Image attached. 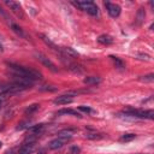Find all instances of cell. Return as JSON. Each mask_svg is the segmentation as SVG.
I'll list each match as a JSON object with an SVG mask.
<instances>
[{
  "instance_id": "obj_1",
  "label": "cell",
  "mask_w": 154,
  "mask_h": 154,
  "mask_svg": "<svg viewBox=\"0 0 154 154\" xmlns=\"http://www.w3.org/2000/svg\"><path fill=\"white\" fill-rule=\"evenodd\" d=\"M7 66L9 69L15 73V76H19V77H23V78H27V80H30V81H35V80H40L42 78V75L34 70V69H30V67H24V66H21V65H17V64H12V63H7Z\"/></svg>"
},
{
  "instance_id": "obj_2",
  "label": "cell",
  "mask_w": 154,
  "mask_h": 154,
  "mask_svg": "<svg viewBox=\"0 0 154 154\" xmlns=\"http://www.w3.org/2000/svg\"><path fill=\"white\" fill-rule=\"evenodd\" d=\"M72 4L77 7H80L81 10L86 11L90 16H96L98 15V6L93 1H77V3H72Z\"/></svg>"
},
{
  "instance_id": "obj_3",
  "label": "cell",
  "mask_w": 154,
  "mask_h": 154,
  "mask_svg": "<svg viewBox=\"0 0 154 154\" xmlns=\"http://www.w3.org/2000/svg\"><path fill=\"white\" fill-rule=\"evenodd\" d=\"M125 114L137 117V118H146V119H153L154 118V111L148 110V111H140V110H134V108H125L124 110Z\"/></svg>"
},
{
  "instance_id": "obj_4",
  "label": "cell",
  "mask_w": 154,
  "mask_h": 154,
  "mask_svg": "<svg viewBox=\"0 0 154 154\" xmlns=\"http://www.w3.org/2000/svg\"><path fill=\"white\" fill-rule=\"evenodd\" d=\"M5 4L12 10V12H13L17 17H19V18H22V19L25 18V15H24L23 9H22V6L19 5V3L13 1V0H5Z\"/></svg>"
},
{
  "instance_id": "obj_5",
  "label": "cell",
  "mask_w": 154,
  "mask_h": 154,
  "mask_svg": "<svg viewBox=\"0 0 154 154\" xmlns=\"http://www.w3.org/2000/svg\"><path fill=\"white\" fill-rule=\"evenodd\" d=\"M35 57H36V59L42 64V65H45L46 67H48L52 72H57L58 71V69H57V66L45 55V54H42V53H35Z\"/></svg>"
},
{
  "instance_id": "obj_6",
  "label": "cell",
  "mask_w": 154,
  "mask_h": 154,
  "mask_svg": "<svg viewBox=\"0 0 154 154\" xmlns=\"http://www.w3.org/2000/svg\"><path fill=\"white\" fill-rule=\"evenodd\" d=\"M105 6H106V9H107V11H108V13H110L111 17L116 18V17H118L120 15V6L119 5L111 4V3L107 1V3H105Z\"/></svg>"
},
{
  "instance_id": "obj_7",
  "label": "cell",
  "mask_w": 154,
  "mask_h": 154,
  "mask_svg": "<svg viewBox=\"0 0 154 154\" xmlns=\"http://www.w3.org/2000/svg\"><path fill=\"white\" fill-rule=\"evenodd\" d=\"M72 96L69 95V94H64V95H60L58 98H55L53 100V104L55 105H66V104H71L72 102Z\"/></svg>"
},
{
  "instance_id": "obj_8",
  "label": "cell",
  "mask_w": 154,
  "mask_h": 154,
  "mask_svg": "<svg viewBox=\"0 0 154 154\" xmlns=\"http://www.w3.org/2000/svg\"><path fill=\"white\" fill-rule=\"evenodd\" d=\"M35 149V143H23L18 150V154H31Z\"/></svg>"
},
{
  "instance_id": "obj_9",
  "label": "cell",
  "mask_w": 154,
  "mask_h": 154,
  "mask_svg": "<svg viewBox=\"0 0 154 154\" xmlns=\"http://www.w3.org/2000/svg\"><path fill=\"white\" fill-rule=\"evenodd\" d=\"M66 141H67V140H64V138L58 137V138L51 141L49 144H48V147H49V149H53V150H54V149H59V148H61V147L65 144Z\"/></svg>"
},
{
  "instance_id": "obj_10",
  "label": "cell",
  "mask_w": 154,
  "mask_h": 154,
  "mask_svg": "<svg viewBox=\"0 0 154 154\" xmlns=\"http://www.w3.org/2000/svg\"><path fill=\"white\" fill-rule=\"evenodd\" d=\"M73 132H75L73 129H64V130H61V131L58 132V136L60 138H64V140H70L72 137Z\"/></svg>"
},
{
  "instance_id": "obj_11",
  "label": "cell",
  "mask_w": 154,
  "mask_h": 154,
  "mask_svg": "<svg viewBox=\"0 0 154 154\" xmlns=\"http://www.w3.org/2000/svg\"><path fill=\"white\" fill-rule=\"evenodd\" d=\"M60 52H63L67 58L69 57H71V58H75V57H78V53H77L73 48H71V47H63V48H60Z\"/></svg>"
},
{
  "instance_id": "obj_12",
  "label": "cell",
  "mask_w": 154,
  "mask_h": 154,
  "mask_svg": "<svg viewBox=\"0 0 154 154\" xmlns=\"http://www.w3.org/2000/svg\"><path fill=\"white\" fill-rule=\"evenodd\" d=\"M83 82L86 84L94 86V84H99L101 82V78H100V77H96V76H89V77H86V78L83 80Z\"/></svg>"
},
{
  "instance_id": "obj_13",
  "label": "cell",
  "mask_w": 154,
  "mask_h": 154,
  "mask_svg": "<svg viewBox=\"0 0 154 154\" xmlns=\"http://www.w3.org/2000/svg\"><path fill=\"white\" fill-rule=\"evenodd\" d=\"M58 116H63V114H70V116H75V117H82L78 112L77 111H75V110H71V108H63V110H60V111H58V113H57Z\"/></svg>"
},
{
  "instance_id": "obj_14",
  "label": "cell",
  "mask_w": 154,
  "mask_h": 154,
  "mask_svg": "<svg viewBox=\"0 0 154 154\" xmlns=\"http://www.w3.org/2000/svg\"><path fill=\"white\" fill-rule=\"evenodd\" d=\"M144 17H146V12H144V9L143 7H140L137 13H136V23L137 25H141L144 21Z\"/></svg>"
},
{
  "instance_id": "obj_15",
  "label": "cell",
  "mask_w": 154,
  "mask_h": 154,
  "mask_svg": "<svg viewBox=\"0 0 154 154\" xmlns=\"http://www.w3.org/2000/svg\"><path fill=\"white\" fill-rule=\"evenodd\" d=\"M98 42L99 43H101V45H111V43H113V39L110 36V35H100L99 37H98Z\"/></svg>"
},
{
  "instance_id": "obj_16",
  "label": "cell",
  "mask_w": 154,
  "mask_h": 154,
  "mask_svg": "<svg viewBox=\"0 0 154 154\" xmlns=\"http://www.w3.org/2000/svg\"><path fill=\"white\" fill-rule=\"evenodd\" d=\"M43 128L45 125L43 124H37V125H31L28 130L31 132V134H35V135H40L42 131H43Z\"/></svg>"
},
{
  "instance_id": "obj_17",
  "label": "cell",
  "mask_w": 154,
  "mask_h": 154,
  "mask_svg": "<svg viewBox=\"0 0 154 154\" xmlns=\"http://www.w3.org/2000/svg\"><path fill=\"white\" fill-rule=\"evenodd\" d=\"M39 36L42 39V41H43L46 45H48V46H49V47H52L53 49H55V51H59V52H60V48H59L58 46H55V45H54V43H53V42H52L47 36H45L43 34H39Z\"/></svg>"
},
{
  "instance_id": "obj_18",
  "label": "cell",
  "mask_w": 154,
  "mask_h": 154,
  "mask_svg": "<svg viewBox=\"0 0 154 154\" xmlns=\"http://www.w3.org/2000/svg\"><path fill=\"white\" fill-rule=\"evenodd\" d=\"M140 81L141 82H144V83H152L154 81V75L153 73H149V75H146V76H141L140 77Z\"/></svg>"
},
{
  "instance_id": "obj_19",
  "label": "cell",
  "mask_w": 154,
  "mask_h": 154,
  "mask_svg": "<svg viewBox=\"0 0 154 154\" xmlns=\"http://www.w3.org/2000/svg\"><path fill=\"white\" fill-rule=\"evenodd\" d=\"M11 28H12V30H13L17 35H19V36H22V37H25V34L23 33V30H22L21 27H18V25L15 24V23H11Z\"/></svg>"
},
{
  "instance_id": "obj_20",
  "label": "cell",
  "mask_w": 154,
  "mask_h": 154,
  "mask_svg": "<svg viewBox=\"0 0 154 154\" xmlns=\"http://www.w3.org/2000/svg\"><path fill=\"white\" fill-rule=\"evenodd\" d=\"M110 58L113 60V63H114L116 67H118V69H123V67H124V63H123L119 58H117V57H114V55H111Z\"/></svg>"
},
{
  "instance_id": "obj_21",
  "label": "cell",
  "mask_w": 154,
  "mask_h": 154,
  "mask_svg": "<svg viewBox=\"0 0 154 154\" xmlns=\"http://www.w3.org/2000/svg\"><path fill=\"white\" fill-rule=\"evenodd\" d=\"M39 104H33V105H30L28 108H25V114H31V113H34L35 111H37L39 110Z\"/></svg>"
},
{
  "instance_id": "obj_22",
  "label": "cell",
  "mask_w": 154,
  "mask_h": 154,
  "mask_svg": "<svg viewBox=\"0 0 154 154\" xmlns=\"http://www.w3.org/2000/svg\"><path fill=\"white\" fill-rule=\"evenodd\" d=\"M135 137H136L135 134H124V135L120 137V141H122V142H130V141H132Z\"/></svg>"
},
{
  "instance_id": "obj_23",
  "label": "cell",
  "mask_w": 154,
  "mask_h": 154,
  "mask_svg": "<svg viewBox=\"0 0 154 154\" xmlns=\"http://www.w3.org/2000/svg\"><path fill=\"white\" fill-rule=\"evenodd\" d=\"M72 72L75 73H82L83 72V69L80 66V65H76V64H70V67H69Z\"/></svg>"
},
{
  "instance_id": "obj_24",
  "label": "cell",
  "mask_w": 154,
  "mask_h": 154,
  "mask_svg": "<svg viewBox=\"0 0 154 154\" xmlns=\"http://www.w3.org/2000/svg\"><path fill=\"white\" fill-rule=\"evenodd\" d=\"M86 137H87L88 140H99V138L102 137V135L96 134V132H88V134L86 135Z\"/></svg>"
},
{
  "instance_id": "obj_25",
  "label": "cell",
  "mask_w": 154,
  "mask_h": 154,
  "mask_svg": "<svg viewBox=\"0 0 154 154\" xmlns=\"http://www.w3.org/2000/svg\"><path fill=\"white\" fill-rule=\"evenodd\" d=\"M39 89L41 92H55L58 88L57 87H53V86H41Z\"/></svg>"
},
{
  "instance_id": "obj_26",
  "label": "cell",
  "mask_w": 154,
  "mask_h": 154,
  "mask_svg": "<svg viewBox=\"0 0 154 154\" xmlns=\"http://www.w3.org/2000/svg\"><path fill=\"white\" fill-rule=\"evenodd\" d=\"M78 110L82 111V112H84V113H94V111L90 107H88V106H80Z\"/></svg>"
},
{
  "instance_id": "obj_27",
  "label": "cell",
  "mask_w": 154,
  "mask_h": 154,
  "mask_svg": "<svg viewBox=\"0 0 154 154\" xmlns=\"http://www.w3.org/2000/svg\"><path fill=\"white\" fill-rule=\"evenodd\" d=\"M31 125H29V123L28 122H23V123H21V124H18V126H17V130H23V129H29Z\"/></svg>"
},
{
  "instance_id": "obj_28",
  "label": "cell",
  "mask_w": 154,
  "mask_h": 154,
  "mask_svg": "<svg viewBox=\"0 0 154 154\" xmlns=\"http://www.w3.org/2000/svg\"><path fill=\"white\" fill-rule=\"evenodd\" d=\"M137 59H141V60H150V57L148 54H143V53H138L137 54Z\"/></svg>"
},
{
  "instance_id": "obj_29",
  "label": "cell",
  "mask_w": 154,
  "mask_h": 154,
  "mask_svg": "<svg viewBox=\"0 0 154 154\" xmlns=\"http://www.w3.org/2000/svg\"><path fill=\"white\" fill-rule=\"evenodd\" d=\"M70 152H71V154H78L81 152V149L78 147H71L70 148Z\"/></svg>"
},
{
  "instance_id": "obj_30",
  "label": "cell",
  "mask_w": 154,
  "mask_h": 154,
  "mask_svg": "<svg viewBox=\"0 0 154 154\" xmlns=\"http://www.w3.org/2000/svg\"><path fill=\"white\" fill-rule=\"evenodd\" d=\"M13 153H15V149H9L5 154H13Z\"/></svg>"
},
{
  "instance_id": "obj_31",
  "label": "cell",
  "mask_w": 154,
  "mask_h": 154,
  "mask_svg": "<svg viewBox=\"0 0 154 154\" xmlns=\"http://www.w3.org/2000/svg\"><path fill=\"white\" fill-rule=\"evenodd\" d=\"M4 51V48H3V46H1V43H0V52H3Z\"/></svg>"
},
{
  "instance_id": "obj_32",
  "label": "cell",
  "mask_w": 154,
  "mask_h": 154,
  "mask_svg": "<svg viewBox=\"0 0 154 154\" xmlns=\"http://www.w3.org/2000/svg\"><path fill=\"white\" fill-rule=\"evenodd\" d=\"M1 104H3V101H1V99H0V108H1Z\"/></svg>"
},
{
  "instance_id": "obj_33",
  "label": "cell",
  "mask_w": 154,
  "mask_h": 154,
  "mask_svg": "<svg viewBox=\"0 0 154 154\" xmlns=\"http://www.w3.org/2000/svg\"><path fill=\"white\" fill-rule=\"evenodd\" d=\"M3 147V143H1V141H0V148H1Z\"/></svg>"
}]
</instances>
